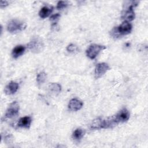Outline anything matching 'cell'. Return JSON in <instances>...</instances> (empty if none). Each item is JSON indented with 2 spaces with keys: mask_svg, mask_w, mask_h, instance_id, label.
Listing matches in <instances>:
<instances>
[{
  "mask_svg": "<svg viewBox=\"0 0 148 148\" xmlns=\"http://www.w3.org/2000/svg\"><path fill=\"white\" fill-rule=\"evenodd\" d=\"M117 124V123L115 121L114 116L108 117L107 118L98 117L92 121L90 128L92 130L109 128H112Z\"/></svg>",
  "mask_w": 148,
  "mask_h": 148,
  "instance_id": "1",
  "label": "cell"
},
{
  "mask_svg": "<svg viewBox=\"0 0 148 148\" xmlns=\"http://www.w3.org/2000/svg\"><path fill=\"white\" fill-rule=\"evenodd\" d=\"M29 49L34 53H39L44 49V43L41 38L34 36L28 44Z\"/></svg>",
  "mask_w": 148,
  "mask_h": 148,
  "instance_id": "2",
  "label": "cell"
},
{
  "mask_svg": "<svg viewBox=\"0 0 148 148\" xmlns=\"http://www.w3.org/2000/svg\"><path fill=\"white\" fill-rule=\"evenodd\" d=\"M132 29V26L130 22L124 21L119 27L114 28L112 31V35L119 36L120 35H125L129 34Z\"/></svg>",
  "mask_w": 148,
  "mask_h": 148,
  "instance_id": "3",
  "label": "cell"
},
{
  "mask_svg": "<svg viewBox=\"0 0 148 148\" xmlns=\"http://www.w3.org/2000/svg\"><path fill=\"white\" fill-rule=\"evenodd\" d=\"M26 26V24L24 22L17 19H13L8 23L7 30L10 33H17L24 30Z\"/></svg>",
  "mask_w": 148,
  "mask_h": 148,
  "instance_id": "4",
  "label": "cell"
},
{
  "mask_svg": "<svg viewBox=\"0 0 148 148\" xmlns=\"http://www.w3.org/2000/svg\"><path fill=\"white\" fill-rule=\"evenodd\" d=\"M106 49V47L105 46L97 44H92L90 45L86 50V56L91 60L95 59L101 51Z\"/></svg>",
  "mask_w": 148,
  "mask_h": 148,
  "instance_id": "5",
  "label": "cell"
},
{
  "mask_svg": "<svg viewBox=\"0 0 148 148\" xmlns=\"http://www.w3.org/2000/svg\"><path fill=\"white\" fill-rule=\"evenodd\" d=\"M20 106L17 101L12 102L7 109L5 114V117L8 119L13 118L18 115L19 112Z\"/></svg>",
  "mask_w": 148,
  "mask_h": 148,
  "instance_id": "6",
  "label": "cell"
},
{
  "mask_svg": "<svg viewBox=\"0 0 148 148\" xmlns=\"http://www.w3.org/2000/svg\"><path fill=\"white\" fill-rule=\"evenodd\" d=\"M138 3V1H132V3L128 6V9L125 10V13L123 14L122 18L125 21H131L134 20L135 14L134 10V8L136 6Z\"/></svg>",
  "mask_w": 148,
  "mask_h": 148,
  "instance_id": "7",
  "label": "cell"
},
{
  "mask_svg": "<svg viewBox=\"0 0 148 148\" xmlns=\"http://www.w3.org/2000/svg\"><path fill=\"white\" fill-rule=\"evenodd\" d=\"M109 68L108 64L105 62H101L97 64L94 71L95 78L99 79L109 69Z\"/></svg>",
  "mask_w": 148,
  "mask_h": 148,
  "instance_id": "8",
  "label": "cell"
},
{
  "mask_svg": "<svg viewBox=\"0 0 148 148\" xmlns=\"http://www.w3.org/2000/svg\"><path fill=\"white\" fill-rule=\"evenodd\" d=\"M113 116L115 121L118 124L119 123H124L128 120L130 114L129 111L126 108H123Z\"/></svg>",
  "mask_w": 148,
  "mask_h": 148,
  "instance_id": "9",
  "label": "cell"
},
{
  "mask_svg": "<svg viewBox=\"0 0 148 148\" xmlns=\"http://www.w3.org/2000/svg\"><path fill=\"white\" fill-rule=\"evenodd\" d=\"M83 103L80 100L77 98H72L68 103V108L71 110L77 111L80 110L83 107Z\"/></svg>",
  "mask_w": 148,
  "mask_h": 148,
  "instance_id": "10",
  "label": "cell"
},
{
  "mask_svg": "<svg viewBox=\"0 0 148 148\" xmlns=\"http://www.w3.org/2000/svg\"><path fill=\"white\" fill-rule=\"evenodd\" d=\"M18 84L14 82H10L6 86L5 88V92L7 95H12L15 94L18 89Z\"/></svg>",
  "mask_w": 148,
  "mask_h": 148,
  "instance_id": "11",
  "label": "cell"
},
{
  "mask_svg": "<svg viewBox=\"0 0 148 148\" xmlns=\"http://www.w3.org/2000/svg\"><path fill=\"white\" fill-rule=\"evenodd\" d=\"M32 123V119L29 116H24L20 118L18 121L17 126L18 127L28 129Z\"/></svg>",
  "mask_w": 148,
  "mask_h": 148,
  "instance_id": "12",
  "label": "cell"
},
{
  "mask_svg": "<svg viewBox=\"0 0 148 148\" xmlns=\"http://www.w3.org/2000/svg\"><path fill=\"white\" fill-rule=\"evenodd\" d=\"M25 50V47L23 45L16 46L12 50V55L14 58H17L24 54Z\"/></svg>",
  "mask_w": 148,
  "mask_h": 148,
  "instance_id": "13",
  "label": "cell"
},
{
  "mask_svg": "<svg viewBox=\"0 0 148 148\" xmlns=\"http://www.w3.org/2000/svg\"><path fill=\"white\" fill-rule=\"evenodd\" d=\"M53 11V7H48V6H44L40 10L39 12V15L40 18H45L47 17Z\"/></svg>",
  "mask_w": 148,
  "mask_h": 148,
  "instance_id": "14",
  "label": "cell"
},
{
  "mask_svg": "<svg viewBox=\"0 0 148 148\" xmlns=\"http://www.w3.org/2000/svg\"><path fill=\"white\" fill-rule=\"evenodd\" d=\"M49 91L53 94H58L61 92V86L60 84L57 83H50L49 86Z\"/></svg>",
  "mask_w": 148,
  "mask_h": 148,
  "instance_id": "15",
  "label": "cell"
},
{
  "mask_svg": "<svg viewBox=\"0 0 148 148\" xmlns=\"http://www.w3.org/2000/svg\"><path fill=\"white\" fill-rule=\"evenodd\" d=\"M84 135V131L81 128H77L76 129L73 134H72V138L73 139L76 140H80Z\"/></svg>",
  "mask_w": 148,
  "mask_h": 148,
  "instance_id": "16",
  "label": "cell"
},
{
  "mask_svg": "<svg viewBox=\"0 0 148 148\" xmlns=\"http://www.w3.org/2000/svg\"><path fill=\"white\" fill-rule=\"evenodd\" d=\"M47 75L44 72H39L36 76V82L38 84H43L46 80Z\"/></svg>",
  "mask_w": 148,
  "mask_h": 148,
  "instance_id": "17",
  "label": "cell"
},
{
  "mask_svg": "<svg viewBox=\"0 0 148 148\" xmlns=\"http://www.w3.org/2000/svg\"><path fill=\"white\" fill-rule=\"evenodd\" d=\"M66 50L68 52H69L71 53H72V54H76V53H78L79 51L78 47L77 46H76L75 45L72 44V43L69 45L67 46Z\"/></svg>",
  "mask_w": 148,
  "mask_h": 148,
  "instance_id": "18",
  "label": "cell"
},
{
  "mask_svg": "<svg viewBox=\"0 0 148 148\" xmlns=\"http://www.w3.org/2000/svg\"><path fill=\"white\" fill-rule=\"evenodd\" d=\"M68 5V1H58L57 5V9L58 10L62 9L65 8H66Z\"/></svg>",
  "mask_w": 148,
  "mask_h": 148,
  "instance_id": "19",
  "label": "cell"
},
{
  "mask_svg": "<svg viewBox=\"0 0 148 148\" xmlns=\"http://www.w3.org/2000/svg\"><path fill=\"white\" fill-rule=\"evenodd\" d=\"M13 140V136L10 134H8L7 135H6L4 137V141L6 142V143L8 144V143H10L12 142Z\"/></svg>",
  "mask_w": 148,
  "mask_h": 148,
  "instance_id": "20",
  "label": "cell"
},
{
  "mask_svg": "<svg viewBox=\"0 0 148 148\" xmlns=\"http://www.w3.org/2000/svg\"><path fill=\"white\" fill-rule=\"evenodd\" d=\"M60 17V14L59 13H56L51 16V17H50V20L52 21L53 23L56 24V22L58 20Z\"/></svg>",
  "mask_w": 148,
  "mask_h": 148,
  "instance_id": "21",
  "label": "cell"
},
{
  "mask_svg": "<svg viewBox=\"0 0 148 148\" xmlns=\"http://www.w3.org/2000/svg\"><path fill=\"white\" fill-rule=\"evenodd\" d=\"M9 2L6 1H1L0 2V7L1 8H5L6 6H7L9 5Z\"/></svg>",
  "mask_w": 148,
  "mask_h": 148,
  "instance_id": "22",
  "label": "cell"
}]
</instances>
